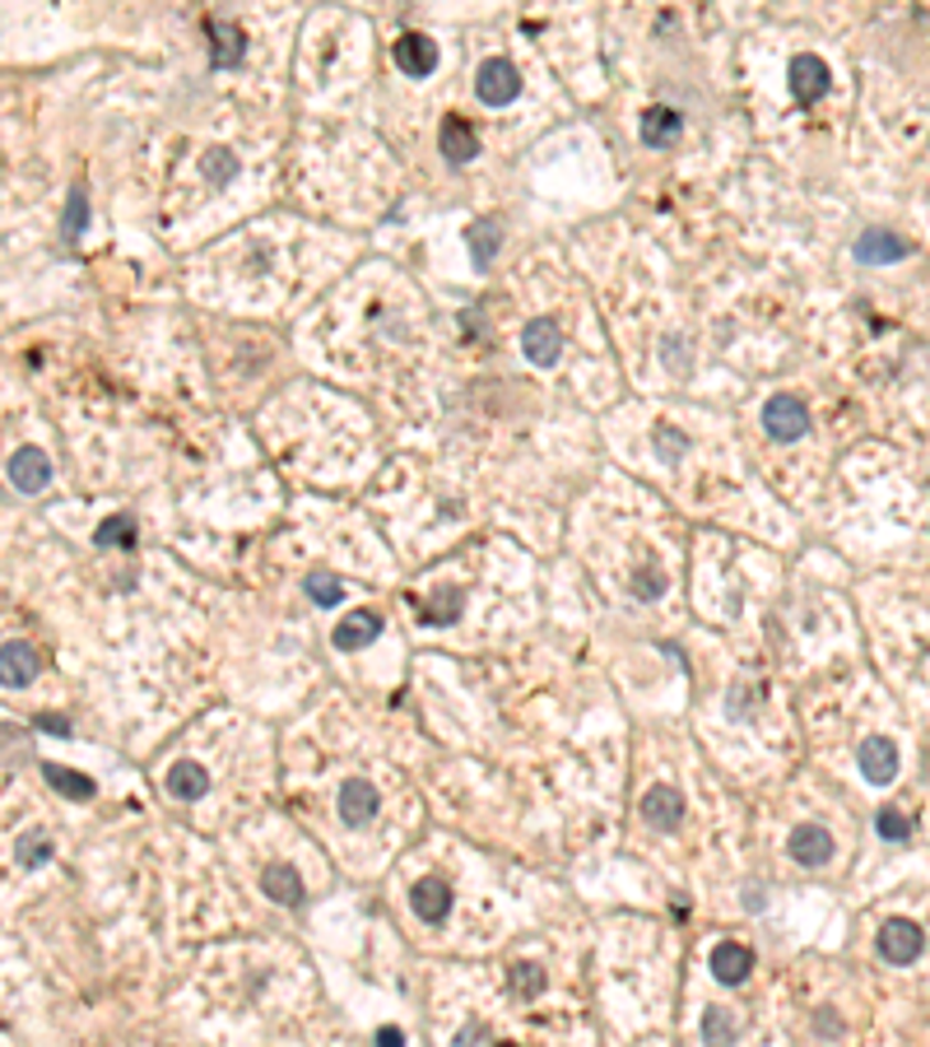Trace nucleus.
Listing matches in <instances>:
<instances>
[{"mask_svg": "<svg viewBox=\"0 0 930 1047\" xmlns=\"http://www.w3.org/2000/svg\"><path fill=\"white\" fill-rule=\"evenodd\" d=\"M391 61H396V71H400V75L424 79V75L437 71V42L424 37V33H405V37H396Z\"/></svg>", "mask_w": 930, "mask_h": 1047, "instance_id": "obj_5", "label": "nucleus"}, {"mask_svg": "<svg viewBox=\"0 0 930 1047\" xmlns=\"http://www.w3.org/2000/svg\"><path fill=\"white\" fill-rule=\"evenodd\" d=\"M303 592L316 601V605H335V601H340L345 596V586H340V578H335V573H307L303 578Z\"/></svg>", "mask_w": 930, "mask_h": 1047, "instance_id": "obj_29", "label": "nucleus"}, {"mask_svg": "<svg viewBox=\"0 0 930 1047\" xmlns=\"http://www.w3.org/2000/svg\"><path fill=\"white\" fill-rule=\"evenodd\" d=\"M37 726H42V731H56V736H66V731H71V722H61V717H37Z\"/></svg>", "mask_w": 930, "mask_h": 1047, "instance_id": "obj_35", "label": "nucleus"}, {"mask_svg": "<svg viewBox=\"0 0 930 1047\" xmlns=\"http://www.w3.org/2000/svg\"><path fill=\"white\" fill-rule=\"evenodd\" d=\"M377 638H382V615L377 611H354L331 628L335 652H358V647H372Z\"/></svg>", "mask_w": 930, "mask_h": 1047, "instance_id": "obj_8", "label": "nucleus"}, {"mask_svg": "<svg viewBox=\"0 0 930 1047\" xmlns=\"http://www.w3.org/2000/svg\"><path fill=\"white\" fill-rule=\"evenodd\" d=\"M461 592L456 586H442L437 596H429V605H424V619L429 624H456V615H461Z\"/></svg>", "mask_w": 930, "mask_h": 1047, "instance_id": "obj_26", "label": "nucleus"}, {"mask_svg": "<svg viewBox=\"0 0 930 1047\" xmlns=\"http://www.w3.org/2000/svg\"><path fill=\"white\" fill-rule=\"evenodd\" d=\"M261 889L274 898V904H284V908H299L303 904V875L293 871L289 862H270L266 871H261Z\"/></svg>", "mask_w": 930, "mask_h": 1047, "instance_id": "obj_17", "label": "nucleus"}, {"mask_svg": "<svg viewBox=\"0 0 930 1047\" xmlns=\"http://www.w3.org/2000/svg\"><path fill=\"white\" fill-rule=\"evenodd\" d=\"M829 89H833V75H829V61H823V56H810V52H805V56L791 61V94H796L800 108L819 102Z\"/></svg>", "mask_w": 930, "mask_h": 1047, "instance_id": "obj_4", "label": "nucleus"}, {"mask_svg": "<svg viewBox=\"0 0 930 1047\" xmlns=\"http://www.w3.org/2000/svg\"><path fill=\"white\" fill-rule=\"evenodd\" d=\"M61 224H66V238H71V242L84 234V224H89V209H84V186H75V192H71V201H66V219H61Z\"/></svg>", "mask_w": 930, "mask_h": 1047, "instance_id": "obj_31", "label": "nucleus"}, {"mask_svg": "<svg viewBox=\"0 0 930 1047\" xmlns=\"http://www.w3.org/2000/svg\"><path fill=\"white\" fill-rule=\"evenodd\" d=\"M14 856H19V862H24V866H42V862H47V856H52V838L47 833H19L14 838Z\"/></svg>", "mask_w": 930, "mask_h": 1047, "instance_id": "obj_28", "label": "nucleus"}, {"mask_svg": "<svg viewBox=\"0 0 930 1047\" xmlns=\"http://www.w3.org/2000/svg\"><path fill=\"white\" fill-rule=\"evenodd\" d=\"M856 764H861V773H865V782L889 787V782L898 778V745L884 741V736H870V741L856 749Z\"/></svg>", "mask_w": 930, "mask_h": 1047, "instance_id": "obj_9", "label": "nucleus"}, {"mask_svg": "<svg viewBox=\"0 0 930 1047\" xmlns=\"http://www.w3.org/2000/svg\"><path fill=\"white\" fill-rule=\"evenodd\" d=\"M465 247H471L475 270H489L494 257H498V247H502V224H494V219L471 224V228H465Z\"/></svg>", "mask_w": 930, "mask_h": 1047, "instance_id": "obj_21", "label": "nucleus"}, {"mask_svg": "<svg viewBox=\"0 0 930 1047\" xmlns=\"http://www.w3.org/2000/svg\"><path fill=\"white\" fill-rule=\"evenodd\" d=\"M42 778L52 782V791L66 796V801H94V791H98L94 778H84L75 768H61V764H42Z\"/></svg>", "mask_w": 930, "mask_h": 1047, "instance_id": "obj_23", "label": "nucleus"}, {"mask_svg": "<svg viewBox=\"0 0 930 1047\" xmlns=\"http://www.w3.org/2000/svg\"><path fill=\"white\" fill-rule=\"evenodd\" d=\"M764 433L772 443H800V438L810 433V414L800 406V396H787V391L772 396L764 406Z\"/></svg>", "mask_w": 930, "mask_h": 1047, "instance_id": "obj_1", "label": "nucleus"}, {"mask_svg": "<svg viewBox=\"0 0 930 1047\" xmlns=\"http://www.w3.org/2000/svg\"><path fill=\"white\" fill-rule=\"evenodd\" d=\"M638 592H642V601H657V596L666 592V578H661V573H647V569H642V573H638Z\"/></svg>", "mask_w": 930, "mask_h": 1047, "instance_id": "obj_33", "label": "nucleus"}, {"mask_svg": "<svg viewBox=\"0 0 930 1047\" xmlns=\"http://www.w3.org/2000/svg\"><path fill=\"white\" fill-rule=\"evenodd\" d=\"M921 946H926V936L917 921H907V917H889L875 936V950L884 963H912L921 954Z\"/></svg>", "mask_w": 930, "mask_h": 1047, "instance_id": "obj_2", "label": "nucleus"}, {"mask_svg": "<svg viewBox=\"0 0 930 1047\" xmlns=\"http://www.w3.org/2000/svg\"><path fill=\"white\" fill-rule=\"evenodd\" d=\"M475 94H479V102H489V108L512 102V98L521 94L517 66H512V61H502V56H489V61L479 66V75H475Z\"/></svg>", "mask_w": 930, "mask_h": 1047, "instance_id": "obj_3", "label": "nucleus"}, {"mask_svg": "<svg viewBox=\"0 0 930 1047\" xmlns=\"http://www.w3.org/2000/svg\"><path fill=\"white\" fill-rule=\"evenodd\" d=\"M787 852H791V862H800V866H823L833 856V833L823 824H800L787 838Z\"/></svg>", "mask_w": 930, "mask_h": 1047, "instance_id": "obj_10", "label": "nucleus"}, {"mask_svg": "<svg viewBox=\"0 0 930 1047\" xmlns=\"http://www.w3.org/2000/svg\"><path fill=\"white\" fill-rule=\"evenodd\" d=\"M410 908L429 921V927H442L452 913V889L442 885V879H419V885L410 889Z\"/></svg>", "mask_w": 930, "mask_h": 1047, "instance_id": "obj_16", "label": "nucleus"}, {"mask_svg": "<svg viewBox=\"0 0 930 1047\" xmlns=\"http://www.w3.org/2000/svg\"><path fill=\"white\" fill-rule=\"evenodd\" d=\"M712 978L716 982H726V987H739V982L749 978L754 969V950L749 946H739V940H722V946H712Z\"/></svg>", "mask_w": 930, "mask_h": 1047, "instance_id": "obj_11", "label": "nucleus"}, {"mask_svg": "<svg viewBox=\"0 0 930 1047\" xmlns=\"http://www.w3.org/2000/svg\"><path fill=\"white\" fill-rule=\"evenodd\" d=\"M507 987H512V996H540L544 969L540 963H512V969H507Z\"/></svg>", "mask_w": 930, "mask_h": 1047, "instance_id": "obj_25", "label": "nucleus"}, {"mask_svg": "<svg viewBox=\"0 0 930 1047\" xmlns=\"http://www.w3.org/2000/svg\"><path fill=\"white\" fill-rule=\"evenodd\" d=\"M377 787L372 782H364V778H349L345 787H340V820L354 829V824H368V820H377Z\"/></svg>", "mask_w": 930, "mask_h": 1047, "instance_id": "obj_14", "label": "nucleus"}, {"mask_svg": "<svg viewBox=\"0 0 930 1047\" xmlns=\"http://www.w3.org/2000/svg\"><path fill=\"white\" fill-rule=\"evenodd\" d=\"M136 517H126V512H117V517H108V521H102V527L94 531V544H98V550H131V544H136Z\"/></svg>", "mask_w": 930, "mask_h": 1047, "instance_id": "obj_24", "label": "nucleus"}, {"mask_svg": "<svg viewBox=\"0 0 930 1047\" xmlns=\"http://www.w3.org/2000/svg\"><path fill=\"white\" fill-rule=\"evenodd\" d=\"M437 150H442V159L447 163H471L475 154H479V140H475V131L465 126V117H447L442 121V131H437Z\"/></svg>", "mask_w": 930, "mask_h": 1047, "instance_id": "obj_18", "label": "nucleus"}, {"mask_svg": "<svg viewBox=\"0 0 930 1047\" xmlns=\"http://www.w3.org/2000/svg\"><path fill=\"white\" fill-rule=\"evenodd\" d=\"M521 349H526V359H531V364L554 368L559 354H563V335H559V326L549 317H540V322H531L521 331Z\"/></svg>", "mask_w": 930, "mask_h": 1047, "instance_id": "obj_12", "label": "nucleus"}, {"mask_svg": "<svg viewBox=\"0 0 930 1047\" xmlns=\"http://www.w3.org/2000/svg\"><path fill=\"white\" fill-rule=\"evenodd\" d=\"M10 485L19 489V494H42L52 485V461H47V452L42 447H19L14 456H10Z\"/></svg>", "mask_w": 930, "mask_h": 1047, "instance_id": "obj_7", "label": "nucleus"}, {"mask_svg": "<svg viewBox=\"0 0 930 1047\" xmlns=\"http://www.w3.org/2000/svg\"><path fill=\"white\" fill-rule=\"evenodd\" d=\"M680 136H684V117L674 108H651L642 117V144L647 150H674Z\"/></svg>", "mask_w": 930, "mask_h": 1047, "instance_id": "obj_19", "label": "nucleus"}, {"mask_svg": "<svg viewBox=\"0 0 930 1047\" xmlns=\"http://www.w3.org/2000/svg\"><path fill=\"white\" fill-rule=\"evenodd\" d=\"M642 820H647L651 829H661V833L680 829V820H684V796L674 791V787H651V791L642 796Z\"/></svg>", "mask_w": 930, "mask_h": 1047, "instance_id": "obj_13", "label": "nucleus"}, {"mask_svg": "<svg viewBox=\"0 0 930 1047\" xmlns=\"http://www.w3.org/2000/svg\"><path fill=\"white\" fill-rule=\"evenodd\" d=\"M735 1034H739V1029H735V1019L722 1011V1005H712V1011L703 1015V1038H707V1043H731Z\"/></svg>", "mask_w": 930, "mask_h": 1047, "instance_id": "obj_30", "label": "nucleus"}, {"mask_svg": "<svg viewBox=\"0 0 930 1047\" xmlns=\"http://www.w3.org/2000/svg\"><path fill=\"white\" fill-rule=\"evenodd\" d=\"M907 251H912V242H907L902 234H894V228H865V234L856 238V261L861 266H894V261H907Z\"/></svg>", "mask_w": 930, "mask_h": 1047, "instance_id": "obj_6", "label": "nucleus"}, {"mask_svg": "<svg viewBox=\"0 0 930 1047\" xmlns=\"http://www.w3.org/2000/svg\"><path fill=\"white\" fill-rule=\"evenodd\" d=\"M209 33H215V56H209V66H215V71L242 66V52H247L242 29L238 24H209Z\"/></svg>", "mask_w": 930, "mask_h": 1047, "instance_id": "obj_22", "label": "nucleus"}, {"mask_svg": "<svg viewBox=\"0 0 930 1047\" xmlns=\"http://www.w3.org/2000/svg\"><path fill=\"white\" fill-rule=\"evenodd\" d=\"M163 787H167V796H173V801H201V796L209 791V773H205V764H196V759H177L173 768H167Z\"/></svg>", "mask_w": 930, "mask_h": 1047, "instance_id": "obj_15", "label": "nucleus"}, {"mask_svg": "<svg viewBox=\"0 0 930 1047\" xmlns=\"http://www.w3.org/2000/svg\"><path fill=\"white\" fill-rule=\"evenodd\" d=\"M875 833L884 838V843H907V838H912V820H907L902 810L884 806V810L875 814Z\"/></svg>", "mask_w": 930, "mask_h": 1047, "instance_id": "obj_27", "label": "nucleus"}, {"mask_svg": "<svg viewBox=\"0 0 930 1047\" xmlns=\"http://www.w3.org/2000/svg\"><path fill=\"white\" fill-rule=\"evenodd\" d=\"M377 1043L391 1047V1043H405V1034H400V1029H377Z\"/></svg>", "mask_w": 930, "mask_h": 1047, "instance_id": "obj_36", "label": "nucleus"}, {"mask_svg": "<svg viewBox=\"0 0 930 1047\" xmlns=\"http://www.w3.org/2000/svg\"><path fill=\"white\" fill-rule=\"evenodd\" d=\"M0 666H6V684H10V689L33 684V676H37V652H33V643H24V638H6V647H0Z\"/></svg>", "mask_w": 930, "mask_h": 1047, "instance_id": "obj_20", "label": "nucleus"}, {"mask_svg": "<svg viewBox=\"0 0 930 1047\" xmlns=\"http://www.w3.org/2000/svg\"><path fill=\"white\" fill-rule=\"evenodd\" d=\"M201 168H205L209 182H228V177H233V154H228V150H209Z\"/></svg>", "mask_w": 930, "mask_h": 1047, "instance_id": "obj_32", "label": "nucleus"}, {"mask_svg": "<svg viewBox=\"0 0 930 1047\" xmlns=\"http://www.w3.org/2000/svg\"><path fill=\"white\" fill-rule=\"evenodd\" d=\"M657 438H661V443H666V447H661V456H666V461H674V456H680V452L689 447V443H684V438H680V433H674V429H666V424L657 429Z\"/></svg>", "mask_w": 930, "mask_h": 1047, "instance_id": "obj_34", "label": "nucleus"}]
</instances>
